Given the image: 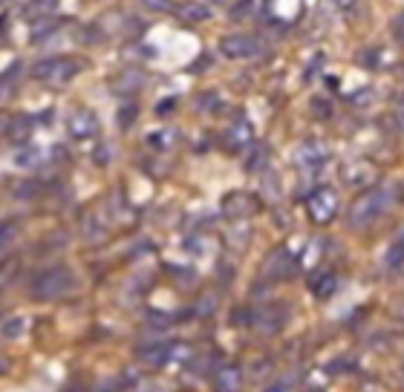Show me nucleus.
I'll return each instance as SVG.
<instances>
[{
	"instance_id": "obj_1",
	"label": "nucleus",
	"mask_w": 404,
	"mask_h": 392,
	"mask_svg": "<svg viewBox=\"0 0 404 392\" xmlns=\"http://www.w3.org/2000/svg\"><path fill=\"white\" fill-rule=\"evenodd\" d=\"M75 289V274L67 268V265H55V268H47L32 280V297L38 300H58Z\"/></svg>"
},
{
	"instance_id": "obj_2",
	"label": "nucleus",
	"mask_w": 404,
	"mask_h": 392,
	"mask_svg": "<svg viewBox=\"0 0 404 392\" xmlns=\"http://www.w3.org/2000/svg\"><path fill=\"white\" fill-rule=\"evenodd\" d=\"M78 72H81V61H78V58H44V61H38L32 67V78L41 81V84H49V87L67 84Z\"/></svg>"
},
{
	"instance_id": "obj_3",
	"label": "nucleus",
	"mask_w": 404,
	"mask_h": 392,
	"mask_svg": "<svg viewBox=\"0 0 404 392\" xmlns=\"http://www.w3.org/2000/svg\"><path fill=\"white\" fill-rule=\"evenodd\" d=\"M387 199H390V191L384 188H376V191H367L361 199L353 202L350 208V225L353 228H367L372 225L379 217H381V210L387 208Z\"/></svg>"
},
{
	"instance_id": "obj_4",
	"label": "nucleus",
	"mask_w": 404,
	"mask_h": 392,
	"mask_svg": "<svg viewBox=\"0 0 404 392\" xmlns=\"http://www.w3.org/2000/svg\"><path fill=\"white\" fill-rule=\"evenodd\" d=\"M306 208H309V217H312L318 225H326L338 214V194L332 188H318L306 199Z\"/></svg>"
},
{
	"instance_id": "obj_5",
	"label": "nucleus",
	"mask_w": 404,
	"mask_h": 392,
	"mask_svg": "<svg viewBox=\"0 0 404 392\" xmlns=\"http://www.w3.org/2000/svg\"><path fill=\"white\" fill-rule=\"evenodd\" d=\"M220 52L231 61H243V58L257 55V41L252 35H226L220 41Z\"/></svg>"
},
{
	"instance_id": "obj_6",
	"label": "nucleus",
	"mask_w": 404,
	"mask_h": 392,
	"mask_svg": "<svg viewBox=\"0 0 404 392\" xmlns=\"http://www.w3.org/2000/svg\"><path fill=\"white\" fill-rule=\"evenodd\" d=\"M70 133L75 136V139H90L92 133H96L99 130V118H96V113H92V110H75L73 115H70Z\"/></svg>"
},
{
	"instance_id": "obj_7",
	"label": "nucleus",
	"mask_w": 404,
	"mask_h": 392,
	"mask_svg": "<svg viewBox=\"0 0 404 392\" xmlns=\"http://www.w3.org/2000/svg\"><path fill=\"white\" fill-rule=\"evenodd\" d=\"M266 274L271 277V280H286V277H292L295 274V260H292V254L289 251H274L269 260H266Z\"/></svg>"
},
{
	"instance_id": "obj_8",
	"label": "nucleus",
	"mask_w": 404,
	"mask_h": 392,
	"mask_svg": "<svg viewBox=\"0 0 404 392\" xmlns=\"http://www.w3.org/2000/svg\"><path fill=\"white\" fill-rule=\"evenodd\" d=\"M223 210H226V217H245V214L252 217L260 210V205H257L255 196H248V194H231V196H226Z\"/></svg>"
},
{
	"instance_id": "obj_9",
	"label": "nucleus",
	"mask_w": 404,
	"mask_h": 392,
	"mask_svg": "<svg viewBox=\"0 0 404 392\" xmlns=\"http://www.w3.org/2000/svg\"><path fill=\"white\" fill-rule=\"evenodd\" d=\"M136 355H139L142 364H147V367H162L165 360H168V355H171V346H165V343H150V346H142Z\"/></svg>"
},
{
	"instance_id": "obj_10",
	"label": "nucleus",
	"mask_w": 404,
	"mask_h": 392,
	"mask_svg": "<svg viewBox=\"0 0 404 392\" xmlns=\"http://www.w3.org/2000/svg\"><path fill=\"white\" fill-rule=\"evenodd\" d=\"M248 141H252V127H248V122H237L226 130V144L231 150H245Z\"/></svg>"
},
{
	"instance_id": "obj_11",
	"label": "nucleus",
	"mask_w": 404,
	"mask_h": 392,
	"mask_svg": "<svg viewBox=\"0 0 404 392\" xmlns=\"http://www.w3.org/2000/svg\"><path fill=\"white\" fill-rule=\"evenodd\" d=\"M216 384V389L220 392H234V389H240V384H243V372L237 369V367H223L220 372H216V378H214Z\"/></svg>"
},
{
	"instance_id": "obj_12",
	"label": "nucleus",
	"mask_w": 404,
	"mask_h": 392,
	"mask_svg": "<svg viewBox=\"0 0 404 392\" xmlns=\"http://www.w3.org/2000/svg\"><path fill=\"white\" fill-rule=\"evenodd\" d=\"M176 12L182 20H208L211 18V9L205 4H179Z\"/></svg>"
},
{
	"instance_id": "obj_13",
	"label": "nucleus",
	"mask_w": 404,
	"mask_h": 392,
	"mask_svg": "<svg viewBox=\"0 0 404 392\" xmlns=\"http://www.w3.org/2000/svg\"><path fill=\"white\" fill-rule=\"evenodd\" d=\"M335 289H338V277H335V274L312 277V294H318V297H332Z\"/></svg>"
},
{
	"instance_id": "obj_14",
	"label": "nucleus",
	"mask_w": 404,
	"mask_h": 392,
	"mask_svg": "<svg viewBox=\"0 0 404 392\" xmlns=\"http://www.w3.org/2000/svg\"><path fill=\"white\" fill-rule=\"evenodd\" d=\"M300 159H303V162H309V165H321V162L326 159V150H324V144H321V141H306V144H303Z\"/></svg>"
},
{
	"instance_id": "obj_15",
	"label": "nucleus",
	"mask_w": 404,
	"mask_h": 392,
	"mask_svg": "<svg viewBox=\"0 0 404 392\" xmlns=\"http://www.w3.org/2000/svg\"><path fill=\"white\" fill-rule=\"evenodd\" d=\"M52 9H55V0H32V4L26 6V15L35 18V12H38V18H47V15H52Z\"/></svg>"
},
{
	"instance_id": "obj_16",
	"label": "nucleus",
	"mask_w": 404,
	"mask_h": 392,
	"mask_svg": "<svg viewBox=\"0 0 404 392\" xmlns=\"http://www.w3.org/2000/svg\"><path fill=\"white\" fill-rule=\"evenodd\" d=\"M142 6L157 12V15H168V12H176V4L173 0H142Z\"/></svg>"
},
{
	"instance_id": "obj_17",
	"label": "nucleus",
	"mask_w": 404,
	"mask_h": 392,
	"mask_svg": "<svg viewBox=\"0 0 404 392\" xmlns=\"http://www.w3.org/2000/svg\"><path fill=\"white\" fill-rule=\"evenodd\" d=\"M384 263H387V268H401L404 265V243H396L390 251H387V257H384Z\"/></svg>"
},
{
	"instance_id": "obj_18",
	"label": "nucleus",
	"mask_w": 404,
	"mask_h": 392,
	"mask_svg": "<svg viewBox=\"0 0 404 392\" xmlns=\"http://www.w3.org/2000/svg\"><path fill=\"white\" fill-rule=\"evenodd\" d=\"M15 234H18V225H15V222H0V251L12 246Z\"/></svg>"
},
{
	"instance_id": "obj_19",
	"label": "nucleus",
	"mask_w": 404,
	"mask_h": 392,
	"mask_svg": "<svg viewBox=\"0 0 404 392\" xmlns=\"http://www.w3.org/2000/svg\"><path fill=\"white\" fill-rule=\"evenodd\" d=\"M393 35H396V38L404 44V12H401V15L393 20Z\"/></svg>"
},
{
	"instance_id": "obj_20",
	"label": "nucleus",
	"mask_w": 404,
	"mask_h": 392,
	"mask_svg": "<svg viewBox=\"0 0 404 392\" xmlns=\"http://www.w3.org/2000/svg\"><path fill=\"white\" fill-rule=\"evenodd\" d=\"M12 122H15V118L9 113H0V136H6L12 130Z\"/></svg>"
},
{
	"instance_id": "obj_21",
	"label": "nucleus",
	"mask_w": 404,
	"mask_h": 392,
	"mask_svg": "<svg viewBox=\"0 0 404 392\" xmlns=\"http://www.w3.org/2000/svg\"><path fill=\"white\" fill-rule=\"evenodd\" d=\"M292 386H295V378H281L277 384H271L269 389H271V392H277V389H292Z\"/></svg>"
},
{
	"instance_id": "obj_22",
	"label": "nucleus",
	"mask_w": 404,
	"mask_h": 392,
	"mask_svg": "<svg viewBox=\"0 0 404 392\" xmlns=\"http://www.w3.org/2000/svg\"><path fill=\"white\" fill-rule=\"evenodd\" d=\"M335 6H338L341 12H350V9L355 6V0H335Z\"/></svg>"
},
{
	"instance_id": "obj_23",
	"label": "nucleus",
	"mask_w": 404,
	"mask_h": 392,
	"mask_svg": "<svg viewBox=\"0 0 404 392\" xmlns=\"http://www.w3.org/2000/svg\"><path fill=\"white\" fill-rule=\"evenodd\" d=\"M398 122H401V127H404V107L398 110Z\"/></svg>"
}]
</instances>
